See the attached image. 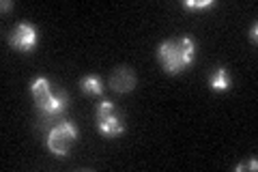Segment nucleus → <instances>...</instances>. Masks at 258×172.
<instances>
[{"label":"nucleus","mask_w":258,"mask_h":172,"mask_svg":"<svg viewBox=\"0 0 258 172\" xmlns=\"http://www.w3.org/2000/svg\"><path fill=\"white\" fill-rule=\"evenodd\" d=\"M196 56V43L191 37H174L166 39L157 47V61L166 73H181L194 63Z\"/></svg>","instance_id":"obj_1"},{"label":"nucleus","mask_w":258,"mask_h":172,"mask_svg":"<svg viewBox=\"0 0 258 172\" xmlns=\"http://www.w3.org/2000/svg\"><path fill=\"white\" fill-rule=\"evenodd\" d=\"M78 140V127L71 121H62L56 127H52V132L47 134V149H50L56 157H64L71 146Z\"/></svg>","instance_id":"obj_2"},{"label":"nucleus","mask_w":258,"mask_h":172,"mask_svg":"<svg viewBox=\"0 0 258 172\" xmlns=\"http://www.w3.org/2000/svg\"><path fill=\"white\" fill-rule=\"evenodd\" d=\"M9 45L13 50L28 54L32 47L37 45V28L30 22H20L11 32H9Z\"/></svg>","instance_id":"obj_3"},{"label":"nucleus","mask_w":258,"mask_h":172,"mask_svg":"<svg viewBox=\"0 0 258 172\" xmlns=\"http://www.w3.org/2000/svg\"><path fill=\"white\" fill-rule=\"evenodd\" d=\"M37 108H39V112H41L43 117L54 119V117H58V114H62L64 108H67V95H64L62 91L60 93H52L50 97H45L41 103H37Z\"/></svg>","instance_id":"obj_4"},{"label":"nucleus","mask_w":258,"mask_h":172,"mask_svg":"<svg viewBox=\"0 0 258 172\" xmlns=\"http://www.w3.org/2000/svg\"><path fill=\"white\" fill-rule=\"evenodd\" d=\"M110 82L116 93H129V91H134V86H136V76L129 67H116Z\"/></svg>","instance_id":"obj_5"},{"label":"nucleus","mask_w":258,"mask_h":172,"mask_svg":"<svg viewBox=\"0 0 258 172\" xmlns=\"http://www.w3.org/2000/svg\"><path fill=\"white\" fill-rule=\"evenodd\" d=\"M97 129H99L101 136L114 138V136H120L125 132V125H123V119H120L116 112H112V114H108V117L97 121Z\"/></svg>","instance_id":"obj_6"},{"label":"nucleus","mask_w":258,"mask_h":172,"mask_svg":"<svg viewBox=\"0 0 258 172\" xmlns=\"http://www.w3.org/2000/svg\"><path fill=\"white\" fill-rule=\"evenodd\" d=\"M209 86H211L213 93H226L230 88V76L226 67H215L209 76Z\"/></svg>","instance_id":"obj_7"},{"label":"nucleus","mask_w":258,"mask_h":172,"mask_svg":"<svg viewBox=\"0 0 258 172\" xmlns=\"http://www.w3.org/2000/svg\"><path fill=\"white\" fill-rule=\"evenodd\" d=\"M30 93H32V97H35V103H41L45 97L52 95V82L47 78H43V76H39L37 80H32Z\"/></svg>","instance_id":"obj_8"},{"label":"nucleus","mask_w":258,"mask_h":172,"mask_svg":"<svg viewBox=\"0 0 258 172\" xmlns=\"http://www.w3.org/2000/svg\"><path fill=\"white\" fill-rule=\"evenodd\" d=\"M80 86H82V91L86 95H101L103 93V84H101L99 76H86V78H82Z\"/></svg>","instance_id":"obj_9"},{"label":"nucleus","mask_w":258,"mask_h":172,"mask_svg":"<svg viewBox=\"0 0 258 172\" xmlns=\"http://www.w3.org/2000/svg\"><path fill=\"white\" fill-rule=\"evenodd\" d=\"M215 5H217L215 0H185L183 3V7H187V9H196V11L209 9V7H215Z\"/></svg>","instance_id":"obj_10"},{"label":"nucleus","mask_w":258,"mask_h":172,"mask_svg":"<svg viewBox=\"0 0 258 172\" xmlns=\"http://www.w3.org/2000/svg\"><path fill=\"white\" fill-rule=\"evenodd\" d=\"M112 112H116L114 103H112V101H101L99 105H97V110H95V117H97V121H99V119L108 117V114H112Z\"/></svg>","instance_id":"obj_11"},{"label":"nucleus","mask_w":258,"mask_h":172,"mask_svg":"<svg viewBox=\"0 0 258 172\" xmlns=\"http://www.w3.org/2000/svg\"><path fill=\"white\" fill-rule=\"evenodd\" d=\"M256 170L258 168V163L256 161H243V163H239V166H237V172H241V170Z\"/></svg>","instance_id":"obj_12"},{"label":"nucleus","mask_w":258,"mask_h":172,"mask_svg":"<svg viewBox=\"0 0 258 172\" xmlns=\"http://www.w3.org/2000/svg\"><path fill=\"white\" fill-rule=\"evenodd\" d=\"M256 32H258V24H252V30H249V39H252V43H256Z\"/></svg>","instance_id":"obj_13"},{"label":"nucleus","mask_w":258,"mask_h":172,"mask_svg":"<svg viewBox=\"0 0 258 172\" xmlns=\"http://www.w3.org/2000/svg\"><path fill=\"white\" fill-rule=\"evenodd\" d=\"M11 7H13L11 0H5V3H3V11H11Z\"/></svg>","instance_id":"obj_14"}]
</instances>
